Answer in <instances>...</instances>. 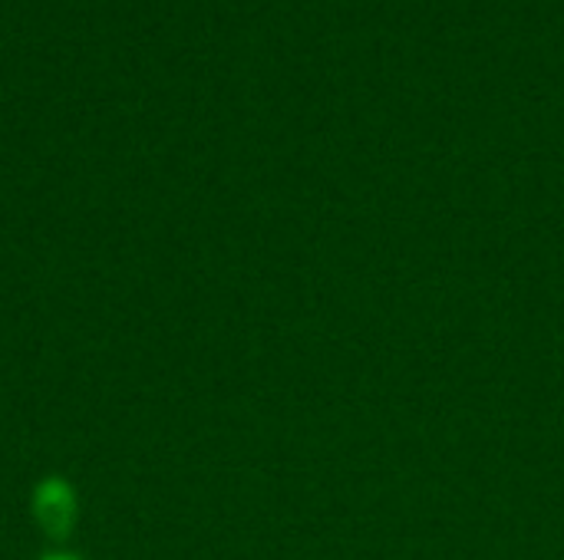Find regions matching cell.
<instances>
[{"label": "cell", "instance_id": "1", "mask_svg": "<svg viewBox=\"0 0 564 560\" xmlns=\"http://www.w3.org/2000/svg\"><path fill=\"white\" fill-rule=\"evenodd\" d=\"M33 508H36L40 525H43L50 535L66 538V531L73 528V518H76V498H73V492H69L66 482H59V479L43 482L40 492H36Z\"/></svg>", "mask_w": 564, "mask_h": 560}, {"label": "cell", "instance_id": "2", "mask_svg": "<svg viewBox=\"0 0 564 560\" xmlns=\"http://www.w3.org/2000/svg\"><path fill=\"white\" fill-rule=\"evenodd\" d=\"M43 560H76V558H66V554H53V558H43Z\"/></svg>", "mask_w": 564, "mask_h": 560}]
</instances>
